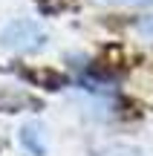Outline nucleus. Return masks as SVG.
I'll use <instances>...</instances> for the list:
<instances>
[{"mask_svg": "<svg viewBox=\"0 0 153 156\" xmlns=\"http://www.w3.org/2000/svg\"><path fill=\"white\" fill-rule=\"evenodd\" d=\"M0 44L12 52H20V55H29V52H38L46 46V32L38 26L35 20H12L9 26L0 32Z\"/></svg>", "mask_w": 153, "mask_h": 156, "instance_id": "nucleus-1", "label": "nucleus"}, {"mask_svg": "<svg viewBox=\"0 0 153 156\" xmlns=\"http://www.w3.org/2000/svg\"><path fill=\"white\" fill-rule=\"evenodd\" d=\"M26 107H38V101L23 90H12V87H0V113H20Z\"/></svg>", "mask_w": 153, "mask_h": 156, "instance_id": "nucleus-2", "label": "nucleus"}, {"mask_svg": "<svg viewBox=\"0 0 153 156\" xmlns=\"http://www.w3.org/2000/svg\"><path fill=\"white\" fill-rule=\"evenodd\" d=\"M17 142H20L23 147H26L32 156H43L46 153V145H43V133H40V124L38 122H29L20 127V133H17Z\"/></svg>", "mask_w": 153, "mask_h": 156, "instance_id": "nucleus-3", "label": "nucleus"}, {"mask_svg": "<svg viewBox=\"0 0 153 156\" xmlns=\"http://www.w3.org/2000/svg\"><path fill=\"white\" fill-rule=\"evenodd\" d=\"M136 32L142 35V38H153V15H144V17H139L136 20Z\"/></svg>", "mask_w": 153, "mask_h": 156, "instance_id": "nucleus-4", "label": "nucleus"}, {"mask_svg": "<svg viewBox=\"0 0 153 156\" xmlns=\"http://www.w3.org/2000/svg\"><path fill=\"white\" fill-rule=\"evenodd\" d=\"M101 156H142V153L133 151V147H110V151H104Z\"/></svg>", "mask_w": 153, "mask_h": 156, "instance_id": "nucleus-5", "label": "nucleus"}, {"mask_svg": "<svg viewBox=\"0 0 153 156\" xmlns=\"http://www.w3.org/2000/svg\"><path fill=\"white\" fill-rule=\"evenodd\" d=\"M104 6H133V3H142V0H98Z\"/></svg>", "mask_w": 153, "mask_h": 156, "instance_id": "nucleus-6", "label": "nucleus"}]
</instances>
